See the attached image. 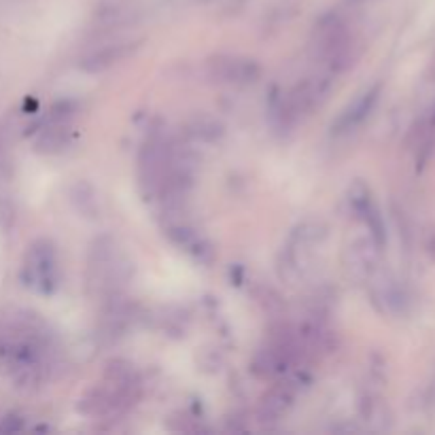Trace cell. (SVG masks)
Wrapping results in <instances>:
<instances>
[{
    "label": "cell",
    "instance_id": "6da1fadb",
    "mask_svg": "<svg viewBox=\"0 0 435 435\" xmlns=\"http://www.w3.org/2000/svg\"><path fill=\"white\" fill-rule=\"evenodd\" d=\"M54 357L52 335L34 316L13 319L0 331V363L17 386L34 389L49 380Z\"/></svg>",
    "mask_w": 435,
    "mask_h": 435
},
{
    "label": "cell",
    "instance_id": "7a4b0ae2",
    "mask_svg": "<svg viewBox=\"0 0 435 435\" xmlns=\"http://www.w3.org/2000/svg\"><path fill=\"white\" fill-rule=\"evenodd\" d=\"M140 397V378L134 367L125 361H113L107 365L100 382L89 389L79 410L91 418H119Z\"/></svg>",
    "mask_w": 435,
    "mask_h": 435
},
{
    "label": "cell",
    "instance_id": "3957f363",
    "mask_svg": "<svg viewBox=\"0 0 435 435\" xmlns=\"http://www.w3.org/2000/svg\"><path fill=\"white\" fill-rule=\"evenodd\" d=\"M132 264L113 238L96 240L87 259V289L93 298L115 302L128 284Z\"/></svg>",
    "mask_w": 435,
    "mask_h": 435
},
{
    "label": "cell",
    "instance_id": "277c9868",
    "mask_svg": "<svg viewBox=\"0 0 435 435\" xmlns=\"http://www.w3.org/2000/svg\"><path fill=\"white\" fill-rule=\"evenodd\" d=\"M329 89L327 77H312L306 79L291 89L282 91L278 98L272 102V121L278 130L293 128L300 119H304L321 100Z\"/></svg>",
    "mask_w": 435,
    "mask_h": 435
},
{
    "label": "cell",
    "instance_id": "5b68a950",
    "mask_svg": "<svg viewBox=\"0 0 435 435\" xmlns=\"http://www.w3.org/2000/svg\"><path fill=\"white\" fill-rule=\"evenodd\" d=\"M312 49L316 60H321L331 72H342L355 64V36L351 34L349 26L333 15L325 17L314 32Z\"/></svg>",
    "mask_w": 435,
    "mask_h": 435
},
{
    "label": "cell",
    "instance_id": "8992f818",
    "mask_svg": "<svg viewBox=\"0 0 435 435\" xmlns=\"http://www.w3.org/2000/svg\"><path fill=\"white\" fill-rule=\"evenodd\" d=\"M24 282L38 293H52L58 284V257L49 240H36L28 247L22 268Z\"/></svg>",
    "mask_w": 435,
    "mask_h": 435
},
{
    "label": "cell",
    "instance_id": "52a82bcc",
    "mask_svg": "<svg viewBox=\"0 0 435 435\" xmlns=\"http://www.w3.org/2000/svg\"><path fill=\"white\" fill-rule=\"evenodd\" d=\"M206 72L221 85H251L259 79L261 68L255 60L245 56H215L206 64Z\"/></svg>",
    "mask_w": 435,
    "mask_h": 435
},
{
    "label": "cell",
    "instance_id": "ba28073f",
    "mask_svg": "<svg viewBox=\"0 0 435 435\" xmlns=\"http://www.w3.org/2000/svg\"><path fill=\"white\" fill-rule=\"evenodd\" d=\"M72 142V113L62 107L60 111L54 109L49 119L36 134V151L45 155H58Z\"/></svg>",
    "mask_w": 435,
    "mask_h": 435
},
{
    "label": "cell",
    "instance_id": "9c48e42d",
    "mask_svg": "<svg viewBox=\"0 0 435 435\" xmlns=\"http://www.w3.org/2000/svg\"><path fill=\"white\" fill-rule=\"evenodd\" d=\"M380 91H382V85L380 83H376V85H372L369 89H365L359 98L340 115V119H337L335 123H333V132L335 134H344V132H351V130H355V128H359L369 115H372V111H374V107L378 105V100H380Z\"/></svg>",
    "mask_w": 435,
    "mask_h": 435
},
{
    "label": "cell",
    "instance_id": "30bf717a",
    "mask_svg": "<svg viewBox=\"0 0 435 435\" xmlns=\"http://www.w3.org/2000/svg\"><path fill=\"white\" fill-rule=\"evenodd\" d=\"M132 49H134V43H130V40L128 43H123V40L109 43V45H102L100 49L87 54L81 60V66L87 72H100V70H107L109 66L117 64L119 60H123Z\"/></svg>",
    "mask_w": 435,
    "mask_h": 435
},
{
    "label": "cell",
    "instance_id": "8fae6325",
    "mask_svg": "<svg viewBox=\"0 0 435 435\" xmlns=\"http://www.w3.org/2000/svg\"><path fill=\"white\" fill-rule=\"evenodd\" d=\"M427 255H429L431 261H435V234H431L429 240H427Z\"/></svg>",
    "mask_w": 435,
    "mask_h": 435
}]
</instances>
